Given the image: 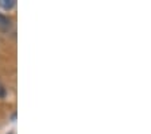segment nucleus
Returning <instances> with one entry per match:
<instances>
[{
	"label": "nucleus",
	"mask_w": 151,
	"mask_h": 134,
	"mask_svg": "<svg viewBox=\"0 0 151 134\" xmlns=\"http://www.w3.org/2000/svg\"><path fill=\"white\" fill-rule=\"evenodd\" d=\"M14 6H15L14 0H0V7H3V10H6V11L11 10Z\"/></svg>",
	"instance_id": "obj_1"
},
{
	"label": "nucleus",
	"mask_w": 151,
	"mask_h": 134,
	"mask_svg": "<svg viewBox=\"0 0 151 134\" xmlns=\"http://www.w3.org/2000/svg\"><path fill=\"white\" fill-rule=\"evenodd\" d=\"M6 93H7L6 88H4V85H3V84L0 83V99H3L4 96H6Z\"/></svg>",
	"instance_id": "obj_2"
},
{
	"label": "nucleus",
	"mask_w": 151,
	"mask_h": 134,
	"mask_svg": "<svg viewBox=\"0 0 151 134\" xmlns=\"http://www.w3.org/2000/svg\"><path fill=\"white\" fill-rule=\"evenodd\" d=\"M0 25H4V26H7V19L4 18V16H1L0 15Z\"/></svg>",
	"instance_id": "obj_3"
}]
</instances>
